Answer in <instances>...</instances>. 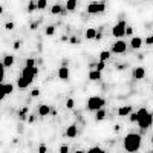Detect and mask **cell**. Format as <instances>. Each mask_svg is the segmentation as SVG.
<instances>
[{
  "label": "cell",
  "instance_id": "2e32d148",
  "mask_svg": "<svg viewBox=\"0 0 153 153\" xmlns=\"http://www.w3.org/2000/svg\"><path fill=\"white\" fill-rule=\"evenodd\" d=\"M132 113V107L130 106H123L118 109V115L120 117H127V115H130Z\"/></svg>",
  "mask_w": 153,
  "mask_h": 153
},
{
  "label": "cell",
  "instance_id": "7c38bea8",
  "mask_svg": "<svg viewBox=\"0 0 153 153\" xmlns=\"http://www.w3.org/2000/svg\"><path fill=\"white\" fill-rule=\"evenodd\" d=\"M143 43H144V40L141 37H132V40H130V46L133 48V49H139L143 46Z\"/></svg>",
  "mask_w": 153,
  "mask_h": 153
},
{
  "label": "cell",
  "instance_id": "4dcf8cb0",
  "mask_svg": "<svg viewBox=\"0 0 153 153\" xmlns=\"http://www.w3.org/2000/svg\"><path fill=\"white\" fill-rule=\"evenodd\" d=\"M87 152H89V153H92V152H103V149H100V147H92V149H89Z\"/></svg>",
  "mask_w": 153,
  "mask_h": 153
},
{
  "label": "cell",
  "instance_id": "cb8c5ba5",
  "mask_svg": "<svg viewBox=\"0 0 153 153\" xmlns=\"http://www.w3.org/2000/svg\"><path fill=\"white\" fill-rule=\"evenodd\" d=\"M26 115H28V109L25 107V109H22V110H20V113H19V118L23 121V120H26Z\"/></svg>",
  "mask_w": 153,
  "mask_h": 153
},
{
  "label": "cell",
  "instance_id": "603a6c76",
  "mask_svg": "<svg viewBox=\"0 0 153 153\" xmlns=\"http://www.w3.org/2000/svg\"><path fill=\"white\" fill-rule=\"evenodd\" d=\"M35 9H38V8H37V2H35V0H31L29 5H28V11L32 12V11H35Z\"/></svg>",
  "mask_w": 153,
  "mask_h": 153
},
{
  "label": "cell",
  "instance_id": "44dd1931",
  "mask_svg": "<svg viewBox=\"0 0 153 153\" xmlns=\"http://www.w3.org/2000/svg\"><path fill=\"white\" fill-rule=\"evenodd\" d=\"M51 14H52V16L61 14V5H54L52 8H51Z\"/></svg>",
  "mask_w": 153,
  "mask_h": 153
},
{
  "label": "cell",
  "instance_id": "d6a6232c",
  "mask_svg": "<svg viewBox=\"0 0 153 153\" xmlns=\"http://www.w3.org/2000/svg\"><path fill=\"white\" fill-rule=\"evenodd\" d=\"M132 32H133V29H132L130 26H127V29H126V34H127V35H132Z\"/></svg>",
  "mask_w": 153,
  "mask_h": 153
},
{
  "label": "cell",
  "instance_id": "3957f363",
  "mask_svg": "<svg viewBox=\"0 0 153 153\" xmlns=\"http://www.w3.org/2000/svg\"><path fill=\"white\" fill-rule=\"evenodd\" d=\"M136 115H138L136 124H138L139 127H141L143 130L150 129L152 124H153V115H152L147 109H139V110L136 112Z\"/></svg>",
  "mask_w": 153,
  "mask_h": 153
},
{
  "label": "cell",
  "instance_id": "7402d4cb",
  "mask_svg": "<svg viewBox=\"0 0 153 153\" xmlns=\"http://www.w3.org/2000/svg\"><path fill=\"white\" fill-rule=\"evenodd\" d=\"M48 6V0H37V8L38 9H45Z\"/></svg>",
  "mask_w": 153,
  "mask_h": 153
},
{
  "label": "cell",
  "instance_id": "52a82bcc",
  "mask_svg": "<svg viewBox=\"0 0 153 153\" xmlns=\"http://www.w3.org/2000/svg\"><path fill=\"white\" fill-rule=\"evenodd\" d=\"M126 49H127V43H124L123 40H117L110 51H112V54H124Z\"/></svg>",
  "mask_w": 153,
  "mask_h": 153
},
{
  "label": "cell",
  "instance_id": "484cf974",
  "mask_svg": "<svg viewBox=\"0 0 153 153\" xmlns=\"http://www.w3.org/2000/svg\"><path fill=\"white\" fill-rule=\"evenodd\" d=\"M66 107H68V109H74V107H75V101H74L72 98H69V100L66 101Z\"/></svg>",
  "mask_w": 153,
  "mask_h": 153
},
{
  "label": "cell",
  "instance_id": "e575fe53",
  "mask_svg": "<svg viewBox=\"0 0 153 153\" xmlns=\"http://www.w3.org/2000/svg\"><path fill=\"white\" fill-rule=\"evenodd\" d=\"M6 29H14V23H6Z\"/></svg>",
  "mask_w": 153,
  "mask_h": 153
},
{
  "label": "cell",
  "instance_id": "ffe728a7",
  "mask_svg": "<svg viewBox=\"0 0 153 153\" xmlns=\"http://www.w3.org/2000/svg\"><path fill=\"white\" fill-rule=\"evenodd\" d=\"M110 52H112V51H103V52L100 54V60L101 61H107L110 58Z\"/></svg>",
  "mask_w": 153,
  "mask_h": 153
},
{
  "label": "cell",
  "instance_id": "ba28073f",
  "mask_svg": "<svg viewBox=\"0 0 153 153\" xmlns=\"http://www.w3.org/2000/svg\"><path fill=\"white\" fill-rule=\"evenodd\" d=\"M12 92H14V86L9 84V83L2 81V98H5L6 95H9V94H12Z\"/></svg>",
  "mask_w": 153,
  "mask_h": 153
},
{
  "label": "cell",
  "instance_id": "d590c367",
  "mask_svg": "<svg viewBox=\"0 0 153 153\" xmlns=\"http://www.w3.org/2000/svg\"><path fill=\"white\" fill-rule=\"evenodd\" d=\"M38 152H40V153H45V152H46V147H45V146H40V149H38Z\"/></svg>",
  "mask_w": 153,
  "mask_h": 153
},
{
  "label": "cell",
  "instance_id": "8992f818",
  "mask_svg": "<svg viewBox=\"0 0 153 153\" xmlns=\"http://www.w3.org/2000/svg\"><path fill=\"white\" fill-rule=\"evenodd\" d=\"M104 11H106V5L101 3V2H92L87 6L89 14H101V12H104Z\"/></svg>",
  "mask_w": 153,
  "mask_h": 153
},
{
  "label": "cell",
  "instance_id": "83f0119b",
  "mask_svg": "<svg viewBox=\"0 0 153 153\" xmlns=\"http://www.w3.org/2000/svg\"><path fill=\"white\" fill-rule=\"evenodd\" d=\"M132 123H136V120H138V115H136V112L135 113H130V118H129Z\"/></svg>",
  "mask_w": 153,
  "mask_h": 153
},
{
  "label": "cell",
  "instance_id": "d6986e66",
  "mask_svg": "<svg viewBox=\"0 0 153 153\" xmlns=\"http://www.w3.org/2000/svg\"><path fill=\"white\" fill-rule=\"evenodd\" d=\"M106 118V110H104V107L103 109H100V110H97V113H95V120L97 121H103Z\"/></svg>",
  "mask_w": 153,
  "mask_h": 153
},
{
  "label": "cell",
  "instance_id": "5bb4252c",
  "mask_svg": "<svg viewBox=\"0 0 153 153\" xmlns=\"http://www.w3.org/2000/svg\"><path fill=\"white\" fill-rule=\"evenodd\" d=\"M49 113H51V107L48 104H40V107H38V115H40V117H48Z\"/></svg>",
  "mask_w": 153,
  "mask_h": 153
},
{
  "label": "cell",
  "instance_id": "d4e9b609",
  "mask_svg": "<svg viewBox=\"0 0 153 153\" xmlns=\"http://www.w3.org/2000/svg\"><path fill=\"white\" fill-rule=\"evenodd\" d=\"M104 68H106V61H101V60H100L97 65H95V69H98V71H103Z\"/></svg>",
  "mask_w": 153,
  "mask_h": 153
},
{
  "label": "cell",
  "instance_id": "4316f807",
  "mask_svg": "<svg viewBox=\"0 0 153 153\" xmlns=\"http://www.w3.org/2000/svg\"><path fill=\"white\" fill-rule=\"evenodd\" d=\"M54 32H55V28L54 26H48L46 28V35H54Z\"/></svg>",
  "mask_w": 153,
  "mask_h": 153
},
{
  "label": "cell",
  "instance_id": "9c48e42d",
  "mask_svg": "<svg viewBox=\"0 0 153 153\" xmlns=\"http://www.w3.org/2000/svg\"><path fill=\"white\" fill-rule=\"evenodd\" d=\"M144 76H146V69H144V68L138 66V68L133 69V78H135V80H143Z\"/></svg>",
  "mask_w": 153,
  "mask_h": 153
},
{
  "label": "cell",
  "instance_id": "e0dca14e",
  "mask_svg": "<svg viewBox=\"0 0 153 153\" xmlns=\"http://www.w3.org/2000/svg\"><path fill=\"white\" fill-rule=\"evenodd\" d=\"M98 35H97V29H94V28H89V29H86V38L87 40H94V38H97Z\"/></svg>",
  "mask_w": 153,
  "mask_h": 153
},
{
  "label": "cell",
  "instance_id": "ac0fdd59",
  "mask_svg": "<svg viewBox=\"0 0 153 153\" xmlns=\"http://www.w3.org/2000/svg\"><path fill=\"white\" fill-rule=\"evenodd\" d=\"M76 5H78V0H68L66 2V9L68 11H75Z\"/></svg>",
  "mask_w": 153,
  "mask_h": 153
},
{
  "label": "cell",
  "instance_id": "8d00e7d4",
  "mask_svg": "<svg viewBox=\"0 0 153 153\" xmlns=\"http://www.w3.org/2000/svg\"><path fill=\"white\" fill-rule=\"evenodd\" d=\"M14 48H16V49H19V48H20V42H16V45H14Z\"/></svg>",
  "mask_w": 153,
  "mask_h": 153
},
{
  "label": "cell",
  "instance_id": "9a60e30c",
  "mask_svg": "<svg viewBox=\"0 0 153 153\" xmlns=\"http://www.w3.org/2000/svg\"><path fill=\"white\" fill-rule=\"evenodd\" d=\"M89 80H92V81H98V80H101V71H98V69L91 71V72H89Z\"/></svg>",
  "mask_w": 153,
  "mask_h": 153
},
{
  "label": "cell",
  "instance_id": "f1b7e54d",
  "mask_svg": "<svg viewBox=\"0 0 153 153\" xmlns=\"http://www.w3.org/2000/svg\"><path fill=\"white\" fill-rule=\"evenodd\" d=\"M144 43L146 45H153V35H150V37H147L146 40H144Z\"/></svg>",
  "mask_w": 153,
  "mask_h": 153
},
{
  "label": "cell",
  "instance_id": "277c9868",
  "mask_svg": "<svg viewBox=\"0 0 153 153\" xmlns=\"http://www.w3.org/2000/svg\"><path fill=\"white\" fill-rule=\"evenodd\" d=\"M86 104H87V109H89V110L97 112V110L103 109V107L106 106V100L101 98V97H91V98L87 100Z\"/></svg>",
  "mask_w": 153,
  "mask_h": 153
},
{
  "label": "cell",
  "instance_id": "6da1fadb",
  "mask_svg": "<svg viewBox=\"0 0 153 153\" xmlns=\"http://www.w3.org/2000/svg\"><path fill=\"white\" fill-rule=\"evenodd\" d=\"M37 68L35 66H29V65H26L23 68V71H22V75H20V78L17 80V86H19V89H26L32 81H34V78H35V75H37Z\"/></svg>",
  "mask_w": 153,
  "mask_h": 153
},
{
  "label": "cell",
  "instance_id": "f546056e",
  "mask_svg": "<svg viewBox=\"0 0 153 153\" xmlns=\"http://www.w3.org/2000/svg\"><path fill=\"white\" fill-rule=\"evenodd\" d=\"M60 152H61V153H68V152H69V147H68V146H61V147H60Z\"/></svg>",
  "mask_w": 153,
  "mask_h": 153
},
{
  "label": "cell",
  "instance_id": "5b68a950",
  "mask_svg": "<svg viewBox=\"0 0 153 153\" xmlns=\"http://www.w3.org/2000/svg\"><path fill=\"white\" fill-rule=\"evenodd\" d=\"M126 29H127V23L124 20H120L115 26L112 28V35L117 37V38H121L126 35Z\"/></svg>",
  "mask_w": 153,
  "mask_h": 153
},
{
  "label": "cell",
  "instance_id": "4fadbf2b",
  "mask_svg": "<svg viewBox=\"0 0 153 153\" xmlns=\"http://www.w3.org/2000/svg\"><path fill=\"white\" fill-rule=\"evenodd\" d=\"M14 61H16L14 55H9V54H6V55H3V60H2V65H5L6 68H11L12 65H14Z\"/></svg>",
  "mask_w": 153,
  "mask_h": 153
},
{
  "label": "cell",
  "instance_id": "836d02e7",
  "mask_svg": "<svg viewBox=\"0 0 153 153\" xmlns=\"http://www.w3.org/2000/svg\"><path fill=\"white\" fill-rule=\"evenodd\" d=\"M71 43H72V45H78V38L72 37V38H71Z\"/></svg>",
  "mask_w": 153,
  "mask_h": 153
},
{
  "label": "cell",
  "instance_id": "30bf717a",
  "mask_svg": "<svg viewBox=\"0 0 153 153\" xmlns=\"http://www.w3.org/2000/svg\"><path fill=\"white\" fill-rule=\"evenodd\" d=\"M58 76H60V80L68 81V80H69V69H68L66 66H61V68L58 69Z\"/></svg>",
  "mask_w": 153,
  "mask_h": 153
},
{
  "label": "cell",
  "instance_id": "1f68e13d",
  "mask_svg": "<svg viewBox=\"0 0 153 153\" xmlns=\"http://www.w3.org/2000/svg\"><path fill=\"white\" fill-rule=\"evenodd\" d=\"M40 95V91H38V89H34V91L31 92V97H38Z\"/></svg>",
  "mask_w": 153,
  "mask_h": 153
},
{
  "label": "cell",
  "instance_id": "8fae6325",
  "mask_svg": "<svg viewBox=\"0 0 153 153\" xmlns=\"http://www.w3.org/2000/svg\"><path fill=\"white\" fill-rule=\"evenodd\" d=\"M76 135H78V129H76L75 124H71L68 129H66V136L68 138H75Z\"/></svg>",
  "mask_w": 153,
  "mask_h": 153
},
{
  "label": "cell",
  "instance_id": "7a4b0ae2",
  "mask_svg": "<svg viewBox=\"0 0 153 153\" xmlns=\"http://www.w3.org/2000/svg\"><path fill=\"white\" fill-rule=\"evenodd\" d=\"M141 143H143L141 135L129 133V135H126V138H124V149L127 152H138L139 149H141Z\"/></svg>",
  "mask_w": 153,
  "mask_h": 153
}]
</instances>
